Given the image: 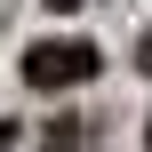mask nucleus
<instances>
[{
  "label": "nucleus",
  "mask_w": 152,
  "mask_h": 152,
  "mask_svg": "<svg viewBox=\"0 0 152 152\" xmlns=\"http://www.w3.org/2000/svg\"><path fill=\"white\" fill-rule=\"evenodd\" d=\"M96 40H64V32H48V40H32L24 48V88H40V96H56V88H80V80H96Z\"/></svg>",
  "instance_id": "1"
},
{
  "label": "nucleus",
  "mask_w": 152,
  "mask_h": 152,
  "mask_svg": "<svg viewBox=\"0 0 152 152\" xmlns=\"http://www.w3.org/2000/svg\"><path fill=\"white\" fill-rule=\"evenodd\" d=\"M48 8H56V16H72V8H88V0H48Z\"/></svg>",
  "instance_id": "2"
},
{
  "label": "nucleus",
  "mask_w": 152,
  "mask_h": 152,
  "mask_svg": "<svg viewBox=\"0 0 152 152\" xmlns=\"http://www.w3.org/2000/svg\"><path fill=\"white\" fill-rule=\"evenodd\" d=\"M8 144H16V120H8V128H0V152H8Z\"/></svg>",
  "instance_id": "3"
},
{
  "label": "nucleus",
  "mask_w": 152,
  "mask_h": 152,
  "mask_svg": "<svg viewBox=\"0 0 152 152\" xmlns=\"http://www.w3.org/2000/svg\"><path fill=\"white\" fill-rule=\"evenodd\" d=\"M136 64H144V72H152V40H144V56H136Z\"/></svg>",
  "instance_id": "4"
},
{
  "label": "nucleus",
  "mask_w": 152,
  "mask_h": 152,
  "mask_svg": "<svg viewBox=\"0 0 152 152\" xmlns=\"http://www.w3.org/2000/svg\"><path fill=\"white\" fill-rule=\"evenodd\" d=\"M48 152H72V144H48Z\"/></svg>",
  "instance_id": "5"
},
{
  "label": "nucleus",
  "mask_w": 152,
  "mask_h": 152,
  "mask_svg": "<svg viewBox=\"0 0 152 152\" xmlns=\"http://www.w3.org/2000/svg\"><path fill=\"white\" fill-rule=\"evenodd\" d=\"M144 144H152V128H144Z\"/></svg>",
  "instance_id": "6"
}]
</instances>
